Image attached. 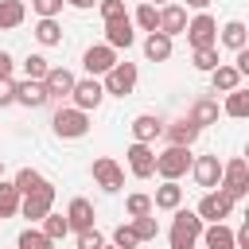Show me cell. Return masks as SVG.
Masks as SVG:
<instances>
[{
  "label": "cell",
  "mask_w": 249,
  "mask_h": 249,
  "mask_svg": "<svg viewBox=\"0 0 249 249\" xmlns=\"http://www.w3.org/2000/svg\"><path fill=\"white\" fill-rule=\"evenodd\" d=\"M202 218L195 214V210H175V222H171V233H167V241H171V249H195L198 245V237H202Z\"/></svg>",
  "instance_id": "6da1fadb"
},
{
  "label": "cell",
  "mask_w": 249,
  "mask_h": 249,
  "mask_svg": "<svg viewBox=\"0 0 249 249\" xmlns=\"http://www.w3.org/2000/svg\"><path fill=\"white\" fill-rule=\"evenodd\" d=\"M191 163H195V156H191V148H163V152H156V175L160 179H167V183H179L187 171H191Z\"/></svg>",
  "instance_id": "7a4b0ae2"
},
{
  "label": "cell",
  "mask_w": 249,
  "mask_h": 249,
  "mask_svg": "<svg viewBox=\"0 0 249 249\" xmlns=\"http://www.w3.org/2000/svg\"><path fill=\"white\" fill-rule=\"evenodd\" d=\"M51 128H54V136H62V140H82V136L89 132V113H82V109H74V105H62V109H54Z\"/></svg>",
  "instance_id": "3957f363"
},
{
  "label": "cell",
  "mask_w": 249,
  "mask_h": 249,
  "mask_svg": "<svg viewBox=\"0 0 249 249\" xmlns=\"http://www.w3.org/2000/svg\"><path fill=\"white\" fill-rule=\"evenodd\" d=\"M218 191H222V195H230L233 202L249 195V163H245L241 156H233V160H226V163H222V183H218Z\"/></svg>",
  "instance_id": "277c9868"
},
{
  "label": "cell",
  "mask_w": 249,
  "mask_h": 249,
  "mask_svg": "<svg viewBox=\"0 0 249 249\" xmlns=\"http://www.w3.org/2000/svg\"><path fill=\"white\" fill-rule=\"evenodd\" d=\"M187 43L195 47V51H202V47H218V19L210 16V12H198L195 19H187Z\"/></svg>",
  "instance_id": "5b68a950"
},
{
  "label": "cell",
  "mask_w": 249,
  "mask_h": 249,
  "mask_svg": "<svg viewBox=\"0 0 249 249\" xmlns=\"http://www.w3.org/2000/svg\"><path fill=\"white\" fill-rule=\"evenodd\" d=\"M136 78H140L136 62H117V66L101 78V89H105V93H113V97H128V93L136 89Z\"/></svg>",
  "instance_id": "8992f818"
},
{
  "label": "cell",
  "mask_w": 249,
  "mask_h": 249,
  "mask_svg": "<svg viewBox=\"0 0 249 249\" xmlns=\"http://www.w3.org/2000/svg\"><path fill=\"white\" fill-rule=\"evenodd\" d=\"M51 206H54V187H51V183H43L39 191H31V195L19 198V214L31 218V222H43V218L51 214Z\"/></svg>",
  "instance_id": "52a82bcc"
},
{
  "label": "cell",
  "mask_w": 249,
  "mask_h": 249,
  "mask_svg": "<svg viewBox=\"0 0 249 249\" xmlns=\"http://www.w3.org/2000/svg\"><path fill=\"white\" fill-rule=\"evenodd\" d=\"M117 62H121V58H117V51H113V47H105V43L86 47V54H82V66H86V74H89V78H105Z\"/></svg>",
  "instance_id": "ba28073f"
},
{
  "label": "cell",
  "mask_w": 249,
  "mask_h": 249,
  "mask_svg": "<svg viewBox=\"0 0 249 249\" xmlns=\"http://www.w3.org/2000/svg\"><path fill=\"white\" fill-rule=\"evenodd\" d=\"M202 222H226L230 214H233V198L230 195H222V191H206L202 198H198V210H195Z\"/></svg>",
  "instance_id": "9c48e42d"
},
{
  "label": "cell",
  "mask_w": 249,
  "mask_h": 249,
  "mask_svg": "<svg viewBox=\"0 0 249 249\" xmlns=\"http://www.w3.org/2000/svg\"><path fill=\"white\" fill-rule=\"evenodd\" d=\"M70 101H74V109H82V113L97 109V105L105 101L101 78H82V82H74V89H70Z\"/></svg>",
  "instance_id": "30bf717a"
},
{
  "label": "cell",
  "mask_w": 249,
  "mask_h": 249,
  "mask_svg": "<svg viewBox=\"0 0 249 249\" xmlns=\"http://www.w3.org/2000/svg\"><path fill=\"white\" fill-rule=\"evenodd\" d=\"M124 160H128V171L136 175V179H152L156 175V148L152 144H128V152H124Z\"/></svg>",
  "instance_id": "8fae6325"
},
{
  "label": "cell",
  "mask_w": 249,
  "mask_h": 249,
  "mask_svg": "<svg viewBox=\"0 0 249 249\" xmlns=\"http://www.w3.org/2000/svg\"><path fill=\"white\" fill-rule=\"evenodd\" d=\"M93 183L113 195V191L124 187V167H121L117 160H109V156H97V160H93Z\"/></svg>",
  "instance_id": "7c38bea8"
},
{
  "label": "cell",
  "mask_w": 249,
  "mask_h": 249,
  "mask_svg": "<svg viewBox=\"0 0 249 249\" xmlns=\"http://www.w3.org/2000/svg\"><path fill=\"white\" fill-rule=\"evenodd\" d=\"M191 175H195V183L202 191H218V183H222V160L218 156H198L191 163Z\"/></svg>",
  "instance_id": "4fadbf2b"
},
{
  "label": "cell",
  "mask_w": 249,
  "mask_h": 249,
  "mask_svg": "<svg viewBox=\"0 0 249 249\" xmlns=\"http://www.w3.org/2000/svg\"><path fill=\"white\" fill-rule=\"evenodd\" d=\"M132 43H136V31H132V19H128V16L105 23V47H113V51H128Z\"/></svg>",
  "instance_id": "5bb4252c"
},
{
  "label": "cell",
  "mask_w": 249,
  "mask_h": 249,
  "mask_svg": "<svg viewBox=\"0 0 249 249\" xmlns=\"http://www.w3.org/2000/svg\"><path fill=\"white\" fill-rule=\"evenodd\" d=\"M132 140L136 144H156L160 136H163V121L156 117V113H140V117H132Z\"/></svg>",
  "instance_id": "9a60e30c"
},
{
  "label": "cell",
  "mask_w": 249,
  "mask_h": 249,
  "mask_svg": "<svg viewBox=\"0 0 249 249\" xmlns=\"http://www.w3.org/2000/svg\"><path fill=\"white\" fill-rule=\"evenodd\" d=\"M93 202L89 198H70V206H66V226H70V233H82V230H93Z\"/></svg>",
  "instance_id": "2e32d148"
},
{
  "label": "cell",
  "mask_w": 249,
  "mask_h": 249,
  "mask_svg": "<svg viewBox=\"0 0 249 249\" xmlns=\"http://www.w3.org/2000/svg\"><path fill=\"white\" fill-rule=\"evenodd\" d=\"M160 31H163L167 39L183 35V31H187V8H183V4H163V8H160Z\"/></svg>",
  "instance_id": "e0dca14e"
},
{
  "label": "cell",
  "mask_w": 249,
  "mask_h": 249,
  "mask_svg": "<svg viewBox=\"0 0 249 249\" xmlns=\"http://www.w3.org/2000/svg\"><path fill=\"white\" fill-rule=\"evenodd\" d=\"M74 82H78V78H74L66 66H51L47 78H43V89H47V97H70Z\"/></svg>",
  "instance_id": "ac0fdd59"
},
{
  "label": "cell",
  "mask_w": 249,
  "mask_h": 249,
  "mask_svg": "<svg viewBox=\"0 0 249 249\" xmlns=\"http://www.w3.org/2000/svg\"><path fill=\"white\" fill-rule=\"evenodd\" d=\"M47 101H51V97H47L43 82H31V78L16 82V105H27V109H43Z\"/></svg>",
  "instance_id": "d6986e66"
},
{
  "label": "cell",
  "mask_w": 249,
  "mask_h": 249,
  "mask_svg": "<svg viewBox=\"0 0 249 249\" xmlns=\"http://www.w3.org/2000/svg\"><path fill=\"white\" fill-rule=\"evenodd\" d=\"M218 113H222V109H218V101H214V97H198V101L187 109V121L202 132L206 124H218Z\"/></svg>",
  "instance_id": "ffe728a7"
},
{
  "label": "cell",
  "mask_w": 249,
  "mask_h": 249,
  "mask_svg": "<svg viewBox=\"0 0 249 249\" xmlns=\"http://www.w3.org/2000/svg\"><path fill=\"white\" fill-rule=\"evenodd\" d=\"M163 136H167L171 148H191V144L198 140V128L183 117V121H175V124H163Z\"/></svg>",
  "instance_id": "44dd1931"
},
{
  "label": "cell",
  "mask_w": 249,
  "mask_h": 249,
  "mask_svg": "<svg viewBox=\"0 0 249 249\" xmlns=\"http://www.w3.org/2000/svg\"><path fill=\"white\" fill-rule=\"evenodd\" d=\"M179 206H183V187L163 179V187H156L152 195V210H179Z\"/></svg>",
  "instance_id": "7402d4cb"
},
{
  "label": "cell",
  "mask_w": 249,
  "mask_h": 249,
  "mask_svg": "<svg viewBox=\"0 0 249 249\" xmlns=\"http://www.w3.org/2000/svg\"><path fill=\"white\" fill-rule=\"evenodd\" d=\"M198 241H206V249H233V230L226 222H210V226H202Z\"/></svg>",
  "instance_id": "603a6c76"
},
{
  "label": "cell",
  "mask_w": 249,
  "mask_h": 249,
  "mask_svg": "<svg viewBox=\"0 0 249 249\" xmlns=\"http://www.w3.org/2000/svg\"><path fill=\"white\" fill-rule=\"evenodd\" d=\"M144 58H148V62H167V58H171V39H167L163 31L144 35Z\"/></svg>",
  "instance_id": "cb8c5ba5"
},
{
  "label": "cell",
  "mask_w": 249,
  "mask_h": 249,
  "mask_svg": "<svg viewBox=\"0 0 249 249\" xmlns=\"http://www.w3.org/2000/svg\"><path fill=\"white\" fill-rule=\"evenodd\" d=\"M210 86H214V93H230V89H237V86H241V74H237L233 66L218 62V66L210 70Z\"/></svg>",
  "instance_id": "d4e9b609"
},
{
  "label": "cell",
  "mask_w": 249,
  "mask_h": 249,
  "mask_svg": "<svg viewBox=\"0 0 249 249\" xmlns=\"http://www.w3.org/2000/svg\"><path fill=\"white\" fill-rule=\"evenodd\" d=\"M27 19V8L23 0H0V31H12Z\"/></svg>",
  "instance_id": "484cf974"
},
{
  "label": "cell",
  "mask_w": 249,
  "mask_h": 249,
  "mask_svg": "<svg viewBox=\"0 0 249 249\" xmlns=\"http://www.w3.org/2000/svg\"><path fill=\"white\" fill-rule=\"evenodd\" d=\"M249 43V27L241 23V19H230L226 27H222V47H230V51H241Z\"/></svg>",
  "instance_id": "4316f807"
},
{
  "label": "cell",
  "mask_w": 249,
  "mask_h": 249,
  "mask_svg": "<svg viewBox=\"0 0 249 249\" xmlns=\"http://www.w3.org/2000/svg\"><path fill=\"white\" fill-rule=\"evenodd\" d=\"M222 109H226V117H237V121H241V117H249V89H241V86H237V89H230Z\"/></svg>",
  "instance_id": "83f0119b"
},
{
  "label": "cell",
  "mask_w": 249,
  "mask_h": 249,
  "mask_svg": "<svg viewBox=\"0 0 249 249\" xmlns=\"http://www.w3.org/2000/svg\"><path fill=\"white\" fill-rule=\"evenodd\" d=\"M12 183H16V191H19V198H23V195H31V191H39V187H43L47 179H43V171H35V167H19Z\"/></svg>",
  "instance_id": "f1b7e54d"
},
{
  "label": "cell",
  "mask_w": 249,
  "mask_h": 249,
  "mask_svg": "<svg viewBox=\"0 0 249 249\" xmlns=\"http://www.w3.org/2000/svg\"><path fill=\"white\" fill-rule=\"evenodd\" d=\"M19 214V191L12 179H0V218H12Z\"/></svg>",
  "instance_id": "f546056e"
},
{
  "label": "cell",
  "mask_w": 249,
  "mask_h": 249,
  "mask_svg": "<svg viewBox=\"0 0 249 249\" xmlns=\"http://www.w3.org/2000/svg\"><path fill=\"white\" fill-rule=\"evenodd\" d=\"M128 19H132L140 31H148V35H152V31H160V8H152V4H140Z\"/></svg>",
  "instance_id": "4dcf8cb0"
},
{
  "label": "cell",
  "mask_w": 249,
  "mask_h": 249,
  "mask_svg": "<svg viewBox=\"0 0 249 249\" xmlns=\"http://www.w3.org/2000/svg\"><path fill=\"white\" fill-rule=\"evenodd\" d=\"M35 39H39L43 47H58V43H62V27H58V19H39V23H35Z\"/></svg>",
  "instance_id": "1f68e13d"
},
{
  "label": "cell",
  "mask_w": 249,
  "mask_h": 249,
  "mask_svg": "<svg viewBox=\"0 0 249 249\" xmlns=\"http://www.w3.org/2000/svg\"><path fill=\"white\" fill-rule=\"evenodd\" d=\"M124 210H128V218H144V214H156V210H152V195H144V191H132V195L124 198Z\"/></svg>",
  "instance_id": "d6a6232c"
},
{
  "label": "cell",
  "mask_w": 249,
  "mask_h": 249,
  "mask_svg": "<svg viewBox=\"0 0 249 249\" xmlns=\"http://www.w3.org/2000/svg\"><path fill=\"white\" fill-rule=\"evenodd\" d=\"M39 230H43L51 241H62V237L70 233V226H66V214H47V218L39 222Z\"/></svg>",
  "instance_id": "836d02e7"
},
{
  "label": "cell",
  "mask_w": 249,
  "mask_h": 249,
  "mask_svg": "<svg viewBox=\"0 0 249 249\" xmlns=\"http://www.w3.org/2000/svg\"><path fill=\"white\" fill-rule=\"evenodd\" d=\"M128 226H132L136 241H156V233H160V222H156L152 214H144V218H132Z\"/></svg>",
  "instance_id": "e575fe53"
},
{
  "label": "cell",
  "mask_w": 249,
  "mask_h": 249,
  "mask_svg": "<svg viewBox=\"0 0 249 249\" xmlns=\"http://www.w3.org/2000/svg\"><path fill=\"white\" fill-rule=\"evenodd\" d=\"M16 245H19V249H54V241H51L43 230H35V226H31V230H23Z\"/></svg>",
  "instance_id": "d590c367"
},
{
  "label": "cell",
  "mask_w": 249,
  "mask_h": 249,
  "mask_svg": "<svg viewBox=\"0 0 249 249\" xmlns=\"http://www.w3.org/2000/svg\"><path fill=\"white\" fill-rule=\"evenodd\" d=\"M23 70H27V78H31V82H43V78H47V70H51V62H47L43 54H27V58H23Z\"/></svg>",
  "instance_id": "8d00e7d4"
},
{
  "label": "cell",
  "mask_w": 249,
  "mask_h": 249,
  "mask_svg": "<svg viewBox=\"0 0 249 249\" xmlns=\"http://www.w3.org/2000/svg\"><path fill=\"white\" fill-rule=\"evenodd\" d=\"M214 66H218V47H202V51H195V70L210 74Z\"/></svg>",
  "instance_id": "74e56055"
},
{
  "label": "cell",
  "mask_w": 249,
  "mask_h": 249,
  "mask_svg": "<svg viewBox=\"0 0 249 249\" xmlns=\"http://www.w3.org/2000/svg\"><path fill=\"white\" fill-rule=\"evenodd\" d=\"M62 4H66V0H31V8H35V16H39V19H58Z\"/></svg>",
  "instance_id": "f35d334b"
},
{
  "label": "cell",
  "mask_w": 249,
  "mask_h": 249,
  "mask_svg": "<svg viewBox=\"0 0 249 249\" xmlns=\"http://www.w3.org/2000/svg\"><path fill=\"white\" fill-rule=\"evenodd\" d=\"M109 245H117V249H136L140 241H136L132 226H117V230H113V241H109Z\"/></svg>",
  "instance_id": "ab89813d"
},
{
  "label": "cell",
  "mask_w": 249,
  "mask_h": 249,
  "mask_svg": "<svg viewBox=\"0 0 249 249\" xmlns=\"http://www.w3.org/2000/svg\"><path fill=\"white\" fill-rule=\"evenodd\" d=\"M97 8H101V19H105V23L128 16V12H124V0H97Z\"/></svg>",
  "instance_id": "60d3db41"
},
{
  "label": "cell",
  "mask_w": 249,
  "mask_h": 249,
  "mask_svg": "<svg viewBox=\"0 0 249 249\" xmlns=\"http://www.w3.org/2000/svg\"><path fill=\"white\" fill-rule=\"evenodd\" d=\"M105 245V233L101 230H82L78 233V249H101Z\"/></svg>",
  "instance_id": "b9f144b4"
},
{
  "label": "cell",
  "mask_w": 249,
  "mask_h": 249,
  "mask_svg": "<svg viewBox=\"0 0 249 249\" xmlns=\"http://www.w3.org/2000/svg\"><path fill=\"white\" fill-rule=\"evenodd\" d=\"M4 105H16V82H12V78L0 82V109H4Z\"/></svg>",
  "instance_id": "7bdbcfd3"
},
{
  "label": "cell",
  "mask_w": 249,
  "mask_h": 249,
  "mask_svg": "<svg viewBox=\"0 0 249 249\" xmlns=\"http://www.w3.org/2000/svg\"><path fill=\"white\" fill-rule=\"evenodd\" d=\"M12 66H16V62H12V54H8V51H0V82H4V78H12Z\"/></svg>",
  "instance_id": "ee69618b"
},
{
  "label": "cell",
  "mask_w": 249,
  "mask_h": 249,
  "mask_svg": "<svg viewBox=\"0 0 249 249\" xmlns=\"http://www.w3.org/2000/svg\"><path fill=\"white\" fill-rule=\"evenodd\" d=\"M66 4H70V8H78V12H86V8H93L97 0H66Z\"/></svg>",
  "instance_id": "f6af8a7d"
},
{
  "label": "cell",
  "mask_w": 249,
  "mask_h": 249,
  "mask_svg": "<svg viewBox=\"0 0 249 249\" xmlns=\"http://www.w3.org/2000/svg\"><path fill=\"white\" fill-rule=\"evenodd\" d=\"M187 8H195V12H206V8H210V0H187Z\"/></svg>",
  "instance_id": "bcb514c9"
},
{
  "label": "cell",
  "mask_w": 249,
  "mask_h": 249,
  "mask_svg": "<svg viewBox=\"0 0 249 249\" xmlns=\"http://www.w3.org/2000/svg\"><path fill=\"white\" fill-rule=\"evenodd\" d=\"M144 4H152V8H163V4H171V0H144Z\"/></svg>",
  "instance_id": "7dc6e473"
},
{
  "label": "cell",
  "mask_w": 249,
  "mask_h": 249,
  "mask_svg": "<svg viewBox=\"0 0 249 249\" xmlns=\"http://www.w3.org/2000/svg\"><path fill=\"white\" fill-rule=\"evenodd\" d=\"M0 179H4V160H0Z\"/></svg>",
  "instance_id": "c3c4849f"
},
{
  "label": "cell",
  "mask_w": 249,
  "mask_h": 249,
  "mask_svg": "<svg viewBox=\"0 0 249 249\" xmlns=\"http://www.w3.org/2000/svg\"><path fill=\"white\" fill-rule=\"evenodd\" d=\"M101 249H117V245H109V241H105V245H101Z\"/></svg>",
  "instance_id": "681fc988"
}]
</instances>
